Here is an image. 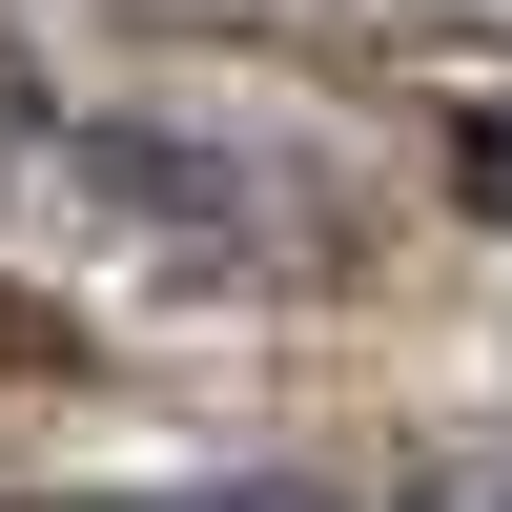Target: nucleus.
Wrapping results in <instances>:
<instances>
[{"mask_svg":"<svg viewBox=\"0 0 512 512\" xmlns=\"http://www.w3.org/2000/svg\"><path fill=\"white\" fill-rule=\"evenodd\" d=\"M0 512H349V492H287V472H205V492H0Z\"/></svg>","mask_w":512,"mask_h":512,"instance_id":"obj_1","label":"nucleus"},{"mask_svg":"<svg viewBox=\"0 0 512 512\" xmlns=\"http://www.w3.org/2000/svg\"><path fill=\"white\" fill-rule=\"evenodd\" d=\"M472 205H512V123H492V144H472Z\"/></svg>","mask_w":512,"mask_h":512,"instance_id":"obj_2","label":"nucleus"}]
</instances>
